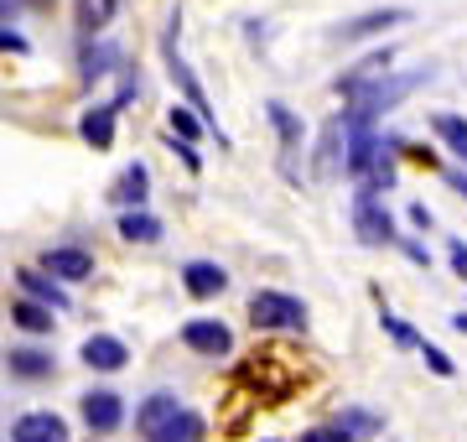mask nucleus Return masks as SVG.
Here are the masks:
<instances>
[{
	"label": "nucleus",
	"mask_w": 467,
	"mask_h": 442,
	"mask_svg": "<svg viewBox=\"0 0 467 442\" xmlns=\"http://www.w3.org/2000/svg\"><path fill=\"white\" fill-rule=\"evenodd\" d=\"M451 328H457V333H467V312H457V318H451Z\"/></svg>",
	"instance_id": "nucleus-36"
},
{
	"label": "nucleus",
	"mask_w": 467,
	"mask_h": 442,
	"mask_svg": "<svg viewBox=\"0 0 467 442\" xmlns=\"http://www.w3.org/2000/svg\"><path fill=\"white\" fill-rule=\"evenodd\" d=\"M395 52H400V47H389V42H384V47H368L358 63H348V68L337 73V84H333V89L343 94V104H353L368 84H379L384 73L395 68Z\"/></svg>",
	"instance_id": "nucleus-4"
},
{
	"label": "nucleus",
	"mask_w": 467,
	"mask_h": 442,
	"mask_svg": "<svg viewBox=\"0 0 467 442\" xmlns=\"http://www.w3.org/2000/svg\"><path fill=\"white\" fill-rule=\"evenodd\" d=\"M441 177H447V187L457 198H467V172H441Z\"/></svg>",
	"instance_id": "nucleus-34"
},
{
	"label": "nucleus",
	"mask_w": 467,
	"mask_h": 442,
	"mask_svg": "<svg viewBox=\"0 0 467 442\" xmlns=\"http://www.w3.org/2000/svg\"><path fill=\"white\" fill-rule=\"evenodd\" d=\"M0 52H11V58H16V52H32V42H26L21 32H11V26H0Z\"/></svg>",
	"instance_id": "nucleus-30"
},
{
	"label": "nucleus",
	"mask_w": 467,
	"mask_h": 442,
	"mask_svg": "<svg viewBox=\"0 0 467 442\" xmlns=\"http://www.w3.org/2000/svg\"><path fill=\"white\" fill-rule=\"evenodd\" d=\"M78 359H84L88 370H99V374H115L130 364V349L115 339V333H88L84 349H78Z\"/></svg>",
	"instance_id": "nucleus-13"
},
{
	"label": "nucleus",
	"mask_w": 467,
	"mask_h": 442,
	"mask_svg": "<svg viewBox=\"0 0 467 442\" xmlns=\"http://www.w3.org/2000/svg\"><path fill=\"white\" fill-rule=\"evenodd\" d=\"M36 271H47L52 281H88L94 276V256H88L84 245H52V250H42Z\"/></svg>",
	"instance_id": "nucleus-10"
},
{
	"label": "nucleus",
	"mask_w": 467,
	"mask_h": 442,
	"mask_svg": "<svg viewBox=\"0 0 467 442\" xmlns=\"http://www.w3.org/2000/svg\"><path fill=\"white\" fill-rule=\"evenodd\" d=\"M265 115H270V125H275V141H281V177H285V183H296V152H301V141H306L301 115H296V110H285L281 100H270Z\"/></svg>",
	"instance_id": "nucleus-8"
},
{
	"label": "nucleus",
	"mask_w": 467,
	"mask_h": 442,
	"mask_svg": "<svg viewBox=\"0 0 467 442\" xmlns=\"http://www.w3.org/2000/svg\"><path fill=\"white\" fill-rule=\"evenodd\" d=\"M182 287H187V297L208 302V297H218V291L229 287V271H223L218 260H187L182 266Z\"/></svg>",
	"instance_id": "nucleus-16"
},
{
	"label": "nucleus",
	"mask_w": 467,
	"mask_h": 442,
	"mask_svg": "<svg viewBox=\"0 0 467 442\" xmlns=\"http://www.w3.org/2000/svg\"><path fill=\"white\" fill-rule=\"evenodd\" d=\"M115 229H119V239H130V245H156V239L167 235V229H161V219H156L150 208H119Z\"/></svg>",
	"instance_id": "nucleus-20"
},
{
	"label": "nucleus",
	"mask_w": 467,
	"mask_h": 442,
	"mask_svg": "<svg viewBox=\"0 0 467 442\" xmlns=\"http://www.w3.org/2000/svg\"><path fill=\"white\" fill-rule=\"evenodd\" d=\"M410 224H416V229H431V208H426V204H410Z\"/></svg>",
	"instance_id": "nucleus-33"
},
{
	"label": "nucleus",
	"mask_w": 467,
	"mask_h": 442,
	"mask_svg": "<svg viewBox=\"0 0 467 442\" xmlns=\"http://www.w3.org/2000/svg\"><path fill=\"white\" fill-rule=\"evenodd\" d=\"M431 131L441 136V146H447V152L467 167V115H451V110H441V115H431Z\"/></svg>",
	"instance_id": "nucleus-23"
},
{
	"label": "nucleus",
	"mask_w": 467,
	"mask_h": 442,
	"mask_svg": "<svg viewBox=\"0 0 467 442\" xmlns=\"http://www.w3.org/2000/svg\"><path fill=\"white\" fill-rule=\"evenodd\" d=\"M420 84H431V68H416V73H384L379 84H368L364 94L353 104H343V125H374V120L384 115V110H395V104L410 94V89H420Z\"/></svg>",
	"instance_id": "nucleus-2"
},
{
	"label": "nucleus",
	"mask_w": 467,
	"mask_h": 442,
	"mask_svg": "<svg viewBox=\"0 0 467 442\" xmlns=\"http://www.w3.org/2000/svg\"><path fill=\"white\" fill-rule=\"evenodd\" d=\"M447 260H451V271L467 281V239H451V245H447Z\"/></svg>",
	"instance_id": "nucleus-31"
},
{
	"label": "nucleus",
	"mask_w": 467,
	"mask_h": 442,
	"mask_svg": "<svg viewBox=\"0 0 467 442\" xmlns=\"http://www.w3.org/2000/svg\"><path fill=\"white\" fill-rule=\"evenodd\" d=\"M379 323H384V333L400 343V349H416V343H420V333L405 323V318H395V312H379Z\"/></svg>",
	"instance_id": "nucleus-28"
},
{
	"label": "nucleus",
	"mask_w": 467,
	"mask_h": 442,
	"mask_svg": "<svg viewBox=\"0 0 467 442\" xmlns=\"http://www.w3.org/2000/svg\"><path fill=\"white\" fill-rule=\"evenodd\" d=\"M374 432H384L379 411L348 406V411H337L327 426H317V432H306V437H296V442H364V437H374Z\"/></svg>",
	"instance_id": "nucleus-5"
},
{
	"label": "nucleus",
	"mask_w": 467,
	"mask_h": 442,
	"mask_svg": "<svg viewBox=\"0 0 467 442\" xmlns=\"http://www.w3.org/2000/svg\"><path fill=\"white\" fill-rule=\"evenodd\" d=\"M78 411H84V426L99 432V437H109V432L125 426V401H119L115 391H88L84 401H78Z\"/></svg>",
	"instance_id": "nucleus-12"
},
{
	"label": "nucleus",
	"mask_w": 467,
	"mask_h": 442,
	"mask_svg": "<svg viewBox=\"0 0 467 442\" xmlns=\"http://www.w3.org/2000/svg\"><path fill=\"white\" fill-rule=\"evenodd\" d=\"M343 125V120H337ZM384 152V136L374 131V125H343V177H358L364 183L368 167L379 162Z\"/></svg>",
	"instance_id": "nucleus-7"
},
{
	"label": "nucleus",
	"mask_w": 467,
	"mask_h": 442,
	"mask_svg": "<svg viewBox=\"0 0 467 442\" xmlns=\"http://www.w3.org/2000/svg\"><path fill=\"white\" fill-rule=\"evenodd\" d=\"M5 370L16 374V380H47V374L57 370V359H52L47 349H11V354H5Z\"/></svg>",
	"instance_id": "nucleus-22"
},
{
	"label": "nucleus",
	"mask_w": 467,
	"mask_h": 442,
	"mask_svg": "<svg viewBox=\"0 0 467 442\" xmlns=\"http://www.w3.org/2000/svg\"><path fill=\"white\" fill-rule=\"evenodd\" d=\"M182 343L192 354L223 359L234 349V333H229V323H218V318H192V323H182Z\"/></svg>",
	"instance_id": "nucleus-11"
},
{
	"label": "nucleus",
	"mask_w": 467,
	"mask_h": 442,
	"mask_svg": "<svg viewBox=\"0 0 467 442\" xmlns=\"http://www.w3.org/2000/svg\"><path fill=\"white\" fill-rule=\"evenodd\" d=\"M109 198H115L119 208H146V198H150V172L140 167V162H130V167L119 172V183L109 187Z\"/></svg>",
	"instance_id": "nucleus-21"
},
{
	"label": "nucleus",
	"mask_w": 467,
	"mask_h": 442,
	"mask_svg": "<svg viewBox=\"0 0 467 442\" xmlns=\"http://www.w3.org/2000/svg\"><path fill=\"white\" fill-rule=\"evenodd\" d=\"M115 68H125V58H119V47L115 42H84V52H78V79H84L88 89L99 84L104 73H115Z\"/></svg>",
	"instance_id": "nucleus-15"
},
{
	"label": "nucleus",
	"mask_w": 467,
	"mask_h": 442,
	"mask_svg": "<svg viewBox=\"0 0 467 442\" xmlns=\"http://www.w3.org/2000/svg\"><path fill=\"white\" fill-rule=\"evenodd\" d=\"M167 131H171V141H182V146H198V141H208V125H202V120L187 110V104H171Z\"/></svg>",
	"instance_id": "nucleus-27"
},
{
	"label": "nucleus",
	"mask_w": 467,
	"mask_h": 442,
	"mask_svg": "<svg viewBox=\"0 0 467 442\" xmlns=\"http://www.w3.org/2000/svg\"><path fill=\"white\" fill-rule=\"evenodd\" d=\"M177 37H182V11H171V21H167V37H161V63H167V73H171V84H177V94L187 100V110H192L202 125H208V136H218V146H229V141H223V131H218L213 104H208V89H202V79L192 73V63L182 58Z\"/></svg>",
	"instance_id": "nucleus-1"
},
{
	"label": "nucleus",
	"mask_w": 467,
	"mask_h": 442,
	"mask_svg": "<svg viewBox=\"0 0 467 442\" xmlns=\"http://www.w3.org/2000/svg\"><path fill=\"white\" fill-rule=\"evenodd\" d=\"M11 323H16L21 333L42 339V333H52V307L32 302V297H16V302H11Z\"/></svg>",
	"instance_id": "nucleus-24"
},
{
	"label": "nucleus",
	"mask_w": 467,
	"mask_h": 442,
	"mask_svg": "<svg viewBox=\"0 0 467 442\" xmlns=\"http://www.w3.org/2000/svg\"><path fill=\"white\" fill-rule=\"evenodd\" d=\"M16 5H21V0H16ZM32 5H52V0H32Z\"/></svg>",
	"instance_id": "nucleus-37"
},
{
	"label": "nucleus",
	"mask_w": 467,
	"mask_h": 442,
	"mask_svg": "<svg viewBox=\"0 0 467 442\" xmlns=\"http://www.w3.org/2000/svg\"><path fill=\"white\" fill-rule=\"evenodd\" d=\"M11 442H67V422L57 411H26L11 426Z\"/></svg>",
	"instance_id": "nucleus-14"
},
{
	"label": "nucleus",
	"mask_w": 467,
	"mask_h": 442,
	"mask_svg": "<svg viewBox=\"0 0 467 442\" xmlns=\"http://www.w3.org/2000/svg\"><path fill=\"white\" fill-rule=\"evenodd\" d=\"M177 411H182V401H177V395H167V391L146 395V401L135 406V432H140V437L150 442L156 432H161V426L171 422V416H177Z\"/></svg>",
	"instance_id": "nucleus-17"
},
{
	"label": "nucleus",
	"mask_w": 467,
	"mask_h": 442,
	"mask_svg": "<svg viewBox=\"0 0 467 442\" xmlns=\"http://www.w3.org/2000/svg\"><path fill=\"white\" fill-rule=\"evenodd\" d=\"M250 323L265 328V333H301L306 328V302L301 297H291V291H254L250 297Z\"/></svg>",
	"instance_id": "nucleus-3"
},
{
	"label": "nucleus",
	"mask_w": 467,
	"mask_h": 442,
	"mask_svg": "<svg viewBox=\"0 0 467 442\" xmlns=\"http://www.w3.org/2000/svg\"><path fill=\"white\" fill-rule=\"evenodd\" d=\"M202 437H208V422H202L198 411H187V406H182L150 442H202Z\"/></svg>",
	"instance_id": "nucleus-25"
},
{
	"label": "nucleus",
	"mask_w": 467,
	"mask_h": 442,
	"mask_svg": "<svg viewBox=\"0 0 467 442\" xmlns=\"http://www.w3.org/2000/svg\"><path fill=\"white\" fill-rule=\"evenodd\" d=\"M16 11H21L16 0H0V26H11V16H16Z\"/></svg>",
	"instance_id": "nucleus-35"
},
{
	"label": "nucleus",
	"mask_w": 467,
	"mask_h": 442,
	"mask_svg": "<svg viewBox=\"0 0 467 442\" xmlns=\"http://www.w3.org/2000/svg\"><path fill=\"white\" fill-rule=\"evenodd\" d=\"M395 245H400V250L416 260V266H431V256H426V245H420V239H395Z\"/></svg>",
	"instance_id": "nucleus-32"
},
{
	"label": "nucleus",
	"mask_w": 467,
	"mask_h": 442,
	"mask_svg": "<svg viewBox=\"0 0 467 442\" xmlns=\"http://www.w3.org/2000/svg\"><path fill=\"white\" fill-rule=\"evenodd\" d=\"M353 235H358V245H368V250H384V245H395V219H389V208L374 198V193H358L353 198Z\"/></svg>",
	"instance_id": "nucleus-6"
},
{
	"label": "nucleus",
	"mask_w": 467,
	"mask_h": 442,
	"mask_svg": "<svg viewBox=\"0 0 467 442\" xmlns=\"http://www.w3.org/2000/svg\"><path fill=\"white\" fill-rule=\"evenodd\" d=\"M16 287L26 291L32 302L52 307V312H63V307H67V291L57 287V281H52L47 271H36V266H21V271H16Z\"/></svg>",
	"instance_id": "nucleus-19"
},
{
	"label": "nucleus",
	"mask_w": 467,
	"mask_h": 442,
	"mask_svg": "<svg viewBox=\"0 0 467 442\" xmlns=\"http://www.w3.org/2000/svg\"><path fill=\"white\" fill-rule=\"evenodd\" d=\"M416 349H420V354H426V364H431V370H436V374H451V359H447V354H441V349H436V343H426V339H420V343H416Z\"/></svg>",
	"instance_id": "nucleus-29"
},
{
	"label": "nucleus",
	"mask_w": 467,
	"mask_h": 442,
	"mask_svg": "<svg viewBox=\"0 0 467 442\" xmlns=\"http://www.w3.org/2000/svg\"><path fill=\"white\" fill-rule=\"evenodd\" d=\"M410 21V11L405 5H384V11H364V16H353V21H337L333 32V42H364V37H379V32H389V26H405Z\"/></svg>",
	"instance_id": "nucleus-9"
},
{
	"label": "nucleus",
	"mask_w": 467,
	"mask_h": 442,
	"mask_svg": "<svg viewBox=\"0 0 467 442\" xmlns=\"http://www.w3.org/2000/svg\"><path fill=\"white\" fill-rule=\"evenodd\" d=\"M337 162H343V125H337V115L322 125V141H317V177L327 183L337 172Z\"/></svg>",
	"instance_id": "nucleus-26"
},
{
	"label": "nucleus",
	"mask_w": 467,
	"mask_h": 442,
	"mask_svg": "<svg viewBox=\"0 0 467 442\" xmlns=\"http://www.w3.org/2000/svg\"><path fill=\"white\" fill-rule=\"evenodd\" d=\"M115 104H88L84 115H78V136L94 146V152H109L115 146Z\"/></svg>",
	"instance_id": "nucleus-18"
}]
</instances>
